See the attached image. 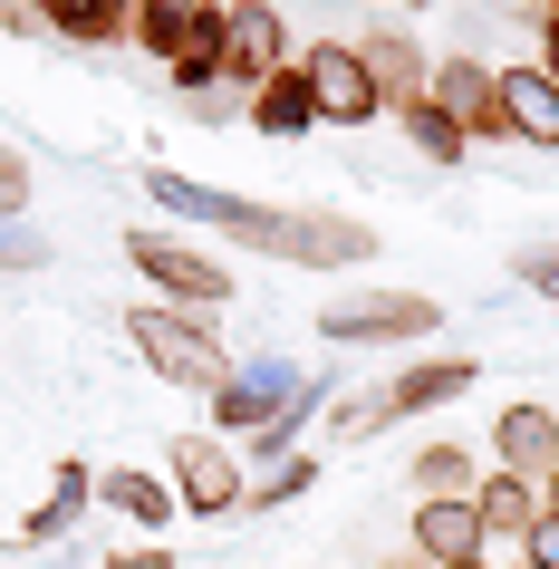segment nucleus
<instances>
[{"instance_id":"f257e3e1","label":"nucleus","mask_w":559,"mask_h":569,"mask_svg":"<svg viewBox=\"0 0 559 569\" xmlns=\"http://www.w3.org/2000/svg\"><path fill=\"white\" fill-rule=\"evenodd\" d=\"M126 348L164 377V387H183V396H212L222 377H232V348H222V329L212 319H193V309H126Z\"/></svg>"},{"instance_id":"c85d7f7f","label":"nucleus","mask_w":559,"mask_h":569,"mask_svg":"<svg viewBox=\"0 0 559 569\" xmlns=\"http://www.w3.org/2000/svg\"><path fill=\"white\" fill-rule=\"evenodd\" d=\"M117 569H174V550L164 540H136V550H117Z\"/></svg>"},{"instance_id":"c756f323","label":"nucleus","mask_w":559,"mask_h":569,"mask_svg":"<svg viewBox=\"0 0 559 569\" xmlns=\"http://www.w3.org/2000/svg\"><path fill=\"white\" fill-rule=\"evenodd\" d=\"M0 30H10V39H30V30H39V0H0Z\"/></svg>"},{"instance_id":"bb28decb","label":"nucleus","mask_w":559,"mask_h":569,"mask_svg":"<svg viewBox=\"0 0 559 569\" xmlns=\"http://www.w3.org/2000/svg\"><path fill=\"white\" fill-rule=\"evenodd\" d=\"M511 270H521L530 290H550V300H559V241H530V251H521Z\"/></svg>"},{"instance_id":"6e6552de","label":"nucleus","mask_w":559,"mask_h":569,"mask_svg":"<svg viewBox=\"0 0 559 569\" xmlns=\"http://www.w3.org/2000/svg\"><path fill=\"white\" fill-rule=\"evenodd\" d=\"M136 49L146 59H164V68H183V59H222V0H136Z\"/></svg>"},{"instance_id":"473e14b6","label":"nucleus","mask_w":559,"mask_h":569,"mask_svg":"<svg viewBox=\"0 0 559 569\" xmlns=\"http://www.w3.org/2000/svg\"><path fill=\"white\" fill-rule=\"evenodd\" d=\"M492 569H530V560H521V550H511V560H492Z\"/></svg>"},{"instance_id":"4be33fe9","label":"nucleus","mask_w":559,"mask_h":569,"mask_svg":"<svg viewBox=\"0 0 559 569\" xmlns=\"http://www.w3.org/2000/svg\"><path fill=\"white\" fill-rule=\"evenodd\" d=\"M396 126H406V136H415V154H435V164H463V154H472V136H463L453 117H443L435 97H415V107H396Z\"/></svg>"},{"instance_id":"ddd939ff","label":"nucleus","mask_w":559,"mask_h":569,"mask_svg":"<svg viewBox=\"0 0 559 569\" xmlns=\"http://www.w3.org/2000/svg\"><path fill=\"white\" fill-rule=\"evenodd\" d=\"M348 49L367 59V78H377V97H386V117H396V107H415V97H425V78H435V59H425V49H415V30H396V20L357 30Z\"/></svg>"},{"instance_id":"b1692460","label":"nucleus","mask_w":559,"mask_h":569,"mask_svg":"<svg viewBox=\"0 0 559 569\" xmlns=\"http://www.w3.org/2000/svg\"><path fill=\"white\" fill-rule=\"evenodd\" d=\"M377 425H396L386 416V387H357V396H328V435H348V445H367Z\"/></svg>"},{"instance_id":"7ed1b4c3","label":"nucleus","mask_w":559,"mask_h":569,"mask_svg":"<svg viewBox=\"0 0 559 569\" xmlns=\"http://www.w3.org/2000/svg\"><path fill=\"white\" fill-rule=\"evenodd\" d=\"M126 270L154 280V309H193V319H212V309L241 290L212 251H193V241H174V232H126Z\"/></svg>"},{"instance_id":"f03ea898","label":"nucleus","mask_w":559,"mask_h":569,"mask_svg":"<svg viewBox=\"0 0 559 569\" xmlns=\"http://www.w3.org/2000/svg\"><path fill=\"white\" fill-rule=\"evenodd\" d=\"M146 203H164L174 222H193V232L251 241V251H280V241H290V203H251V193L193 183V174H174V164H146Z\"/></svg>"},{"instance_id":"1a4fd4ad","label":"nucleus","mask_w":559,"mask_h":569,"mask_svg":"<svg viewBox=\"0 0 559 569\" xmlns=\"http://www.w3.org/2000/svg\"><path fill=\"white\" fill-rule=\"evenodd\" d=\"M280 261H299V270H357V261H377V232H367L357 212L299 203V212H290V241H280Z\"/></svg>"},{"instance_id":"5701e85b","label":"nucleus","mask_w":559,"mask_h":569,"mask_svg":"<svg viewBox=\"0 0 559 569\" xmlns=\"http://www.w3.org/2000/svg\"><path fill=\"white\" fill-rule=\"evenodd\" d=\"M309 482H319V453H280V463L251 482V502H241V511H280V502H299Z\"/></svg>"},{"instance_id":"39448f33","label":"nucleus","mask_w":559,"mask_h":569,"mask_svg":"<svg viewBox=\"0 0 559 569\" xmlns=\"http://www.w3.org/2000/svg\"><path fill=\"white\" fill-rule=\"evenodd\" d=\"M164 482H174L183 521H232V511L251 502V473H241V453L222 445V435H174V453H164Z\"/></svg>"},{"instance_id":"dca6fc26","label":"nucleus","mask_w":559,"mask_h":569,"mask_svg":"<svg viewBox=\"0 0 559 569\" xmlns=\"http://www.w3.org/2000/svg\"><path fill=\"white\" fill-rule=\"evenodd\" d=\"M97 502H107V511H126V531H146V540L183 521L174 482H164V473H146V463H117V473H97Z\"/></svg>"},{"instance_id":"aec40b11","label":"nucleus","mask_w":559,"mask_h":569,"mask_svg":"<svg viewBox=\"0 0 559 569\" xmlns=\"http://www.w3.org/2000/svg\"><path fill=\"white\" fill-rule=\"evenodd\" d=\"M251 126H261V136H309V126H319V97H309L299 59L280 68V78H261V88H251Z\"/></svg>"},{"instance_id":"20e7f679","label":"nucleus","mask_w":559,"mask_h":569,"mask_svg":"<svg viewBox=\"0 0 559 569\" xmlns=\"http://www.w3.org/2000/svg\"><path fill=\"white\" fill-rule=\"evenodd\" d=\"M319 338L328 348H415V338H435V300L425 290H348L319 309Z\"/></svg>"},{"instance_id":"9b49d317","label":"nucleus","mask_w":559,"mask_h":569,"mask_svg":"<svg viewBox=\"0 0 559 569\" xmlns=\"http://www.w3.org/2000/svg\"><path fill=\"white\" fill-rule=\"evenodd\" d=\"M406 550H415V560H435V569H472V560H492V531H482V511H472V502H415Z\"/></svg>"},{"instance_id":"cd10ccee","label":"nucleus","mask_w":559,"mask_h":569,"mask_svg":"<svg viewBox=\"0 0 559 569\" xmlns=\"http://www.w3.org/2000/svg\"><path fill=\"white\" fill-rule=\"evenodd\" d=\"M521 560L530 569H559V511H540V521L521 531Z\"/></svg>"},{"instance_id":"412c9836","label":"nucleus","mask_w":559,"mask_h":569,"mask_svg":"<svg viewBox=\"0 0 559 569\" xmlns=\"http://www.w3.org/2000/svg\"><path fill=\"white\" fill-rule=\"evenodd\" d=\"M406 482H415V502H472V482H482V473H472L463 445H443V435H435V445H415Z\"/></svg>"},{"instance_id":"423d86ee","label":"nucleus","mask_w":559,"mask_h":569,"mask_svg":"<svg viewBox=\"0 0 559 569\" xmlns=\"http://www.w3.org/2000/svg\"><path fill=\"white\" fill-rule=\"evenodd\" d=\"M290 59H299V39L270 0H222V88H261Z\"/></svg>"},{"instance_id":"0eeeda50","label":"nucleus","mask_w":559,"mask_h":569,"mask_svg":"<svg viewBox=\"0 0 559 569\" xmlns=\"http://www.w3.org/2000/svg\"><path fill=\"white\" fill-rule=\"evenodd\" d=\"M299 78H309V97H319V126H377V117H386L377 78H367V59H357L348 39L299 49Z\"/></svg>"},{"instance_id":"4468645a","label":"nucleus","mask_w":559,"mask_h":569,"mask_svg":"<svg viewBox=\"0 0 559 569\" xmlns=\"http://www.w3.org/2000/svg\"><path fill=\"white\" fill-rule=\"evenodd\" d=\"M472 387H482V358H406L386 377V416H435V406H453Z\"/></svg>"},{"instance_id":"6ab92c4d","label":"nucleus","mask_w":559,"mask_h":569,"mask_svg":"<svg viewBox=\"0 0 559 569\" xmlns=\"http://www.w3.org/2000/svg\"><path fill=\"white\" fill-rule=\"evenodd\" d=\"M472 511H482V531H492V540H511V550H521V531L540 521V482L482 473V482H472Z\"/></svg>"},{"instance_id":"2eb2a0df","label":"nucleus","mask_w":559,"mask_h":569,"mask_svg":"<svg viewBox=\"0 0 559 569\" xmlns=\"http://www.w3.org/2000/svg\"><path fill=\"white\" fill-rule=\"evenodd\" d=\"M425 97H435L443 117L463 126L472 146H501V117H492V68H482V59H435Z\"/></svg>"},{"instance_id":"f3484780","label":"nucleus","mask_w":559,"mask_h":569,"mask_svg":"<svg viewBox=\"0 0 559 569\" xmlns=\"http://www.w3.org/2000/svg\"><path fill=\"white\" fill-rule=\"evenodd\" d=\"M88 502H97V473L68 453L59 473H49V492H39V511H20V540H30V550H39V540H68L78 521H88Z\"/></svg>"},{"instance_id":"a878e982","label":"nucleus","mask_w":559,"mask_h":569,"mask_svg":"<svg viewBox=\"0 0 559 569\" xmlns=\"http://www.w3.org/2000/svg\"><path fill=\"white\" fill-rule=\"evenodd\" d=\"M39 261H49V241L30 222H0V270H39Z\"/></svg>"},{"instance_id":"2f4dec72","label":"nucleus","mask_w":559,"mask_h":569,"mask_svg":"<svg viewBox=\"0 0 559 569\" xmlns=\"http://www.w3.org/2000/svg\"><path fill=\"white\" fill-rule=\"evenodd\" d=\"M540 511H559V473H550V482H540Z\"/></svg>"},{"instance_id":"393cba45","label":"nucleus","mask_w":559,"mask_h":569,"mask_svg":"<svg viewBox=\"0 0 559 569\" xmlns=\"http://www.w3.org/2000/svg\"><path fill=\"white\" fill-rule=\"evenodd\" d=\"M30 203H39V193H30V154L0 146V222H30Z\"/></svg>"},{"instance_id":"72a5a7b5","label":"nucleus","mask_w":559,"mask_h":569,"mask_svg":"<svg viewBox=\"0 0 559 569\" xmlns=\"http://www.w3.org/2000/svg\"><path fill=\"white\" fill-rule=\"evenodd\" d=\"M540 68H550V78H559V59H540Z\"/></svg>"},{"instance_id":"7c9ffc66","label":"nucleus","mask_w":559,"mask_h":569,"mask_svg":"<svg viewBox=\"0 0 559 569\" xmlns=\"http://www.w3.org/2000/svg\"><path fill=\"white\" fill-rule=\"evenodd\" d=\"M540 49L559 59V0H540Z\"/></svg>"},{"instance_id":"9d476101","label":"nucleus","mask_w":559,"mask_h":569,"mask_svg":"<svg viewBox=\"0 0 559 569\" xmlns=\"http://www.w3.org/2000/svg\"><path fill=\"white\" fill-rule=\"evenodd\" d=\"M492 117H501V146H559V78L540 59L530 68H492Z\"/></svg>"},{"instance_id":"f8f14e48","label":"nucleus","mask_w":559,"mask_h":569,"mask_svg":"<svg viewBox=\"0 0 559 569\" xmlns=\"http://www.w3.org/2000/svg\"><path fill=\"white\" fill-rule=\"evenodd\" d=\"M492 473H521V482H550L559 473V416L550 406H501L492 416Z\"/></svg>"},{"instance_id":"a211bd4d","label":"nucleus","mask_w":559,"mask_h":569,"mask_svg":"<svg viewBox=\"0 0 559 569\" xmlns=\"http://www.w3.org/2000/svg\"><path fill=\"white\" fill-rule=\"evenodd\" d=\"M39 30L78 39V49H107V39L136 30V0H39Z\"/></svg>"}]
</instances>
